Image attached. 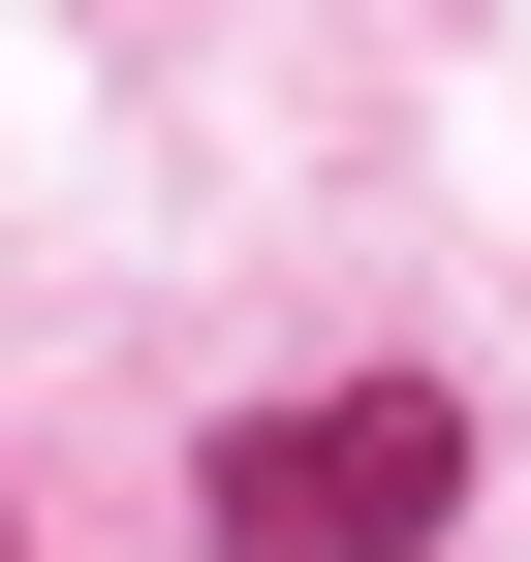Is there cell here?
Masks as SVG:
<instances>
[{"label":"cell","mask_w":531,"mask_h":562,"mask_svg":"<svg viewBox=\"0 0 531 562\" xmlns=\"http://www.w3.org/2000/svg\"><path fill=\"white\" fill-rule=\"evenodd\" d=\"M438 501H470V406L438 375H313V406L188 438V531L219 562H438Z\"/></svg>","instance_id":"obj_1"}]
</instances>
